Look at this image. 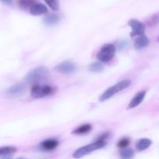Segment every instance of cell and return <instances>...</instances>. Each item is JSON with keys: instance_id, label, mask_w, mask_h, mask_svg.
<instances>
[{"instance_id": "603a6c76", "label": "cell", "mask_w": 159, "mask_h": 159, "mask_svg": "<svg viewBox=\"0 0 159 159\" xmlns=\"http://www.w3.org/2000/svg\"><path fill=\"white\" fill-rule=\"evenodd\" d=\"M1 2H2L3 3L7 5H12V0H0Z\"/></svg>"}, {"instance_id": "9c48e42d", "label": "cell", "mask_w": 159, "mask_h": 159, "mask_svg": "<svg viewBox=\"0 0 159 159\" xmlns=\"http://www.w3.org/2000/svg\"><path fill=\"white\" fill-rule=\"evenodd\" d=\"M146 96V92L145 91H141L139 93H137L134 96L133 99H131V101L129 103V108L133 109L137 107L138 106H139L141 102H143V100L144 99Z\"/></svg>"}, {"instance_id": "9a60e30c", "label": "cell", "mask_w": 159, "mask_h": 159, "mask_svg": "<svg viewBox=\"0 0 159 159\" xmlns=\"http://www.w3.org/2000/svg\"><path fill=\"white\" fill-rule=\"evenodd\" d=\"M152 141L150 139H148V138H142V139L139 140V141L137 143L136 147L138 151H144L152 145Z\"/></svg>"}, {"instance_id": "3957f363", "label": "cell", "mask_w": 159, "mask_h": 159, "mask_svg": "<svg viewBox=\"0 0 159 159\" xmlns=\"http://www.w3.org/2000/svg\"><path fill=\"white\" fill-rule=\"evenodd\" d=\"M55 93V87L51 85H40L38 84H34L30 90L31 96L34 99H41L45 96L53 95Z\"/></svg>"}, {"instance_id": "ffe728a7", "label": "cell", "mask_w": 159, "mask_h": 159, "mask_svg": "<svg viewBox=\"0 0 159 159\" xmlns=\"http://www.w3.org/2000/svg\"><path fill=\"white\" fill-rule=\"evenodd\" d=\"M46 2L47 4L49 6L51 9L53 10L57 11L60 7V3H59V0H44Z\"/></svg>"}, {"instance_id": "8fae6325", "label": "cell", "mask_w": 159, "mask_h": 159, "mask_svg": "<svg viewBox=\"0 0 159 159\" xmlns=\"http://www.w3.org/2000/svg\"><path fill=\"white\" fill-rule=\"evenodd\" d=\"M59 142L56 139H47L40 143V148L44 151H53L58 146Z\"/></svg>"}, {"instance_id": "6da1fadb", "label": "cell", "mask_w": 159, "mask_h": 159, "mask_svg": "<svg viewBox=\"0 0 159 159\" xmlns=\"http://www.w3.org/2000/svg\"><path fill=\"white\" fill-rule=\"evenodd\" d=\"M49 75V70L44 66H39L30 70L25 76L24 80L28 84H38L46 80Z\"/></svg>"}, {"instance_id": "d6986e66", "label": "cell", "mask_w": 159, "mask_h": 159, "mask_svg": "<svg viewBox=\"0 0 159 159\" xmlns=\"http://www.w3.org/2000/svg\"><path fill=\"white\" fill-rule=\"evenodd\" d=\"M134 155V152L130 148H123V150L120 152V156L123 158H132Z\"/></svg>"}, {"instance_id": "8992f818", "label": "cell", "mask_w": 159, "mask_h": 159, "mask_svg": "<svg viewBox=\"0 0 159 159\" xmlns=\"http://www.w3.org/2000/svg\"><path fill=\"white\" fill-rule=\"evenodd\" d=\"M76 68H77V66L74 62L70 61H65L58 64L54 68V70L61 74L70 75L74 73L76 71Z\"/></svg>"}, {"instance_id": "277c9868", "label": "cell", "mask_w": 159, "mask_h": 159, "mask_svg": "<svg viewBox=\"0 0 159 159\" xmlns=\"http://www.w3.org/2000/svg\"><path fill=\"white\" fill-rule=\"evenodd\" d=\"M106 145H107L106 141H96V142L93 143V144L83 146V147L80 148H79L78 150H76L75 152L74 155H73V157L75 158H82L83 156L91 153V152H94V151L102 148L105 147Z\"/></svg>"}, {"instance_id": "52a82bcc", "label": "cell", "mask_w": 159, "mask_h": 159, "mask_svg": "<svg viewBox=\"0 0 159 159\" xmlns=\"http://www.w3.org/2000/svg\"><path fill=\"white\" fill-rule=\"evenodd\" d=\"M128 25L132 29L131 33H130V36H131L132 37L144 34V31H145V26H144V23H141V22L139 21L138 20H136V19H131V20L128 22Z\"/></svg>"}, {"instance_id": "5bb4252c", "label": "cell", "mask_w": 159, "mask_h": 159, "mask_svg": "<svg viewBox=\"0 0 159 159\" xmlns=\"http://www.w3.org/2000/svg\"><path fill=\"white\" fill-rule=\"evenodd\" d=\"M91 130L92 126L90 124H84V125L77 127L75 130L71 132V134L75 135H82L85 134H88L89 132L91 131Z\"/></svg>"}, {"instance_id": "44dd1931", "label": "cell", "mask_w": 159, "mask_h": 159, "mask_svg": "<svg viewBox=\"0 0 159 159\" xmlns=\"http://www.w3.org/2000/svg\"><path fill=\"white\" fill-rule=\"evenodd\" d=\"M130 144V140L127 138H122L118 142L117 146L120 148H125L128 147Z\"/></svg>"}, {"instance_id": "7402d4cb", "label": "cell", "mask_w": 159, "mask_h": 159, "mask_svg": "<svg viewBox=\"0 0 159 159\" xmlns=\"http://www.w3.org/2000/svg\"><path fill=\"white\" fill-rule=\"evenodd\" d=\"M109 136V134L108 133H106V134H103L101 135L100 137H99V138H98L96 141H106V139L107 138V137Z\"/></svg>"}, {"instance_id": "cb8c5ba5", "label": "cell", "mask_w": 159, "mask_h": 159, "mask_svg": "<svg viewBox=\"0 0 159 159\" xmlns=\"http://www.w3.org/2000/svg\"><path fill=\"white\" fill-rule=\"evenodd\" d=\"M126 42L125 41H123V42H121L120 43V44L119 45V48L120 49H122V48H124V47H125V44H124V43H125Z\"/></svg>"}, {"instance_id": "7c38bea8", "label": "cell", "mask_w": 159, "mask_h": 159, "mask_svg": "<svg viewBox=\"0 0 159 159\" xmlns=\"http://www.w3.org/2000/svg\"><path fill=\"white\" fill-rule=\"evenodd\" d=\"M16 148L15 147H10V146H6V147L0 148V158H12L14 154L16 152Z\"/></svg>"}, {"instance_id": "e0dca14e", "label": "cell", "mask_w": 159, "mask_h": 159, "mask_svg": "<svg viewBox=\"0 0 159 159\" xmlns=\"http://www.w3.org/2000/svg\"><path fill=\"white\" fill-rule=\"evenodd\" d=\"M104 70V66L100 62H93L89 66V71L92 72H101Z\"/></svg>"}, {"instance_id": "2e32d148", "label": "cell", "mask_w": 159, "mask_h": 159, "mask_svg": "<svg viewBox=\"0 0 159 159\" xmlns=\"http://www.w3.org/2000/svg\"><path fill=\"white\" fill-rule=\"evenodd\" d=\"M59 20H60V17L57 14H50L43 19V22L45 23V24L48 25V26H54V25L57 24Z\"/></svg>"}, {"instance_id": "ba28073f", "label": "cell", "mask_w": 159, "mask_h": 159, "mask_svg": "<svg viewBox=\"0 0 159 159\" xmlns=\"http://www.w3.org/2000/svg\"><path fill=\"white\" fill-rule=\"evenodd\" d=\"M26 91V86L23 84H16V85H12L7 89L6 91V95L8 96H12V97H16L23 95Z\"/></svg>"}, {"instance_id": "7a4b0ae2", "label": "cell", "mask_w": 159, "mask_h": 159, "mask_svg": "<svg viewBox=\"0 0 159 159\" xmlns=\"http://www.w3.org/2000/svg\"><path fill=\"white\" fill-rule=\"evenodd\" d=\"M130 84H131V81L128 80V79L120 81V82H119L118 83L115 84L113 86L110 87L108 89L106 90V91L101 95L100 98H99V101L103 102V101L107 100V99L111 98L112 96H114L116 93H120V92L122 91V90L128 88L130 85Z\"/></svg>"}, {"instance_id": "ac0fdd59", "label": "cell", "mask_w": 159, "mask_h": 159, "mask_svg": "<svg viewBox=\"0 0 159 159\" xmlns=\"http://www.w3.org/2000/svg\"><path fill=\"white\" fill-rule=\"evenodd\" d=\"M17 3L21 9H30L31 6L36 3V0H17Z\"/></svg>"}, {"instance_id": "30bf717a", "label": "cell", "mask_w": 159, "mask_h": 159, "mask_svg": "<svg viewBox=\"0 0 159 159\" xmlns=\"http://www.w3.org/2000/svg\"><path fill=\"white\" fill-rule=\"evenodd\" d=\"M30 12L31 15L34 16H39L43 15L48 12V8L44 6V5L41 4V3H37L33 5L30 9Z\"/></svg>"}, {"instance_id": "4fadbf2b", "label": "cell", "mask_w": 159, "mask_h": 159, "mask_svg": "<svg viewBox=\"0 0 159 159\" xmlns=\"http://www.w3.org/2000/svg\"><path fill=\"white\" fill-rule=\"evenodd\" d=\"M148 44H149V39L144 35V34L138 36V37L135 40V42H134L135 48L138 50L142 49V48L147 47Z\"/></svg>"}, {"instance_id": "5b68a950", "label": "cell", "mask_w": 159, "mask_h": 159, "mask_svg": "<svg viewBox=\"0 0 159 159\" xmlns=\"http://www.w3.org/2000/svg\"><path fill=\"white\" fill-rule=\"evenodd\" d=\"M116 48L113 43H107L101 48L97 54L98 60L101 62L107 63L111 61L116 54Z\"/></svg>"}, {"instance_id": "d4e9b609", "label": "cell", "mask_w": 159, "mask_h": 159, "mask_svg": "<svg viewBox=\"0 0 159 159\" xmlns=\"http://www.w3.org/2000/svg\"><path fill=\"white\" fill-rule=\"evenodd\" d=\"M158 40H159V38H158Z\"/></svg>"}]
</instances>
